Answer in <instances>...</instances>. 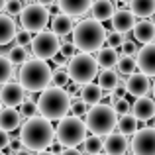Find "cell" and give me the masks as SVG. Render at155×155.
<instances>
[{
  "label": "cell",
  "instance_id": "obj_27",
  "mask_svg": "<svg viewBox=\"0 0 155 155\" xmlns=\"http://www.w3.org/2000/svg\"><path fill=\"white\" fill-rule=\"evenodd\" d=\"M118 134L122 136H136V132L140 130V122L132 116V114H126V116H118V124H116Z\"/></svg>",
  "mask_w": 155,
  "mask_h": 155
},
{
  "label": "cell",
  "instance_id": "obj_1",
  "mask_svg": "<svg viewBox=\"0 0 155 155\" xmlns=\"http://www.w3.org/2000/svg\"><path fill=\"white\" fill-rule=\"evenodd\" d=\"M53 140H55V128L51 126L49 120L41 116H34L26 120V124H22L20 128V143L24 145V149L31 153L45 151L53 143Z\"/></svg>",
  "mask_w": 155,
  "mask_h": 155
},
{
  "label": "cell",
  "instance_id": "obj_46",
  "mask_svg": "<svg viewBox=\"0 0 155 155\" xmlns=\"http://www.w3.org/2000/svg\"><path fill=\"white\" fill-rule=\"evenodd\" d=\"M35 155H53L49 149H45V151H39V153H35Z\"/></svg>",
  "mask_w": 155,
  "mask_h": 155
},
{
  "label": "cell",
  "instance_id": "obj_8",
  "mask_svg": "<svg viewBox=\"0 0 155 155\" xmlns=\"http://www.w3.org/2000/svg\"><path fill=\"white\" fill-rule=\"evenodd\" d=\"M20 24H22L24 31H28V34H39L49 24V12H47L45 6H41L38 2L24 6L22 14H20Z\"/></svg>",
  "mask_w": 155,
  "mask_h": 155
},
{
  "label": "cell",
  "instance_id": "obj_39",
  "mask_svg": "<svg viewBox=\"0 0 155 155\" xmlns=\"http://www.w3.org/2000/svg\"><path fill=\"white\" fill-rule=\"evenodd\" d=\"M31 34H28V31H24V30H20L18 34H16V38H14V41H16V45L18 47H28L31 43Z\"/></svg>",
  "mask_w": 155,
  "mask_h": 155
},
{
  "label": "cell",
  "instance_id": "obj_31",
  "mask_svg": "<svg viewBox=\"0 0 155 155\" xmlns=\"http://www.w3.org/2000/svg\"><path fill=\"white\" fill-rule=\"evenodd\" d=\"M69 83H71V79H69V73H67V67L65 69H53V73H51V84L53 87H57V88H67L69 87Z\"/></svg>",
  "mask_w": 155,
  "mask_h": 155
},
{
  "label": "cell",
  "instance_id": "obj_53",
  "mask_svg": "<svg viewBox=\"0 0 155 155\" xmlns=\"http://www.w3.org/2000/svg\"><path fill=\"white\" fill-rule=\"evenodd\" d=\"M153 128H155V126H153Z\"/></svg>",
  "mask_w": 155,
  "mask_h": 155
},
{
  "label": "cell",
  "instance_id": "obj_4",
  "mask_svg": "<svg viewBox=\"0 0 155 155\" xmlns=\"http://www.w3.org/2000/svg\"><path fill=\"white\" fill-rule=\"evenodd\" d=\"M51 73L53 69L49 67L47 61L31 59L20 67V73H18L20 87L28 92H43L51 84Z\"/></svg>",
  "mask_w": 155,
  "mask_h": 155
},
{
  "label": "cell",
  "instance_id": "obj_35",
  "mask_svg": "<svg viewBox=\"0 0 155 155\" xmlns=\"http://www.w3.org/2000/svg\"><path fill=\"white\" fill-rule=\"evenodd\" d=\"M124 41H126V35L118 34V31H106V43H108V47L118 49V47H122Z\"/></svg>",
  "mask_w": 155,
  "mask_h": 155
},
{
  "label": "cell",
  "instance_id": "obj_17",
  "mask_svg": "<svg viewBox=\"0 0 155 155\" xmlns=\"http://www.w3.org/2000/svg\"><path fill=\"white\" fill-rule=\"evenodd\" d=\"M94 0H57V8L61 14L75 18V16H83L91 10Z\"/></svg>",
  "mask_w": 155,
  "mask_h": 155
},
{
  "label": "cell",
  "instance_id": "obj_51",
  "mask_svg": "<svg viewBox=\"0 0 155 155\" xmlns=\"http://www.w3.org/2000/svg\"><path fill=\"white\" fill-rule=\"evenodd\" d=\"M100 155H106V153H100Z\"/></svg>",
  "mask_w": 155,
  "mask_h": 155
},
{
  "label": "cell",
  "instance_id": "obj_2",
  "mask_svg": "<svg viewBox=\"0 0 155 155\" xmlns=\"http://www.w3.org/2000/svg\"><path fill=\"white\" fill-rule=\"evenodd\" d=\"M73 45L81 53H92L98 51L106 41V30L100 22L92 18L81 20L75 28H73Z\"/></svg>",
  "mask_w": 155,
  "mask_h": 155
},
{
  "label": "cell",
  "instance_id": "obj_15",
  "mask_svg": "<svg viewBox=\"0 0 155 155\" xmlns=\"http://www.w3.org/2000/svg\"><path fill=\"white\" fill-rule=\"evenodd\" d=\"M102 149H104L106 155H126L130 149V141L126 136L114 132L102 140Z\"/></svg>",
  "mask_w": 155,
  "mask_h": 155
},
{
  "label": "cell",
  "instance_id": "obj_28",
  "mask_svg": "<svg viewBox=\"0 0 155 155\" xmlns=\"http://www.w3.org/2000/svg\"><path fill=\"white\" fill-rule=\"evenodd\" d=\"M8 61L12 63V67H22V65H26L28 61H31L34 57H31V53H28L26 47H10V51H8Z\"/></svg>",
  "mask_w": 155,
  "mask_h": 155
},
{
  "label": "cell",
  "instance_id": "obj_26",
  "mask_svg": "<svg viewBox=\"0 0 155 155\" xmlns=\"http://www.w3.org/2000/svg\"><path fill=\"white\" fill-rule=\"evenodd\" d=\"M98 87L102 88V91H108V92H114L118 87V83H120V75L116 73V69H102V71H98Z\"/></svg>",
  "mask_w": 155,
  "mask_h": 155
},
{
  "label": "cell",
  "instance_id": "obj_24",
  "mask_svg": "<svg viewBox=\"0 0 155 155\" xmlns=\"http://www.w3.org/2000/svg\"><path fill=\"white\" fill-rule=\"evenodd\" d=\"M16 22L6 14H0V45H8L16 38Z\"/></svg>",
  "mask_w": 155,
  "mask_h": 155
},
{
  "label": "cell",
  "instance_id": "obj_33",
  "mask_svg": "<svg viewBox=\"0 0 155 155\" xmlns=\"http://www.w3.org/2000/svg\"><path fill=\"white\" fill-rule=\"evenodd\" d=\"M35 112H38V104L34 102V100L30 98V96H26V100H24L22 104H20V116L22 118H34L35 116Z\"/></svg>",
  "mask_w": 155,
  "mask_h": 155
},
{
  "label": "cell",
  "instance_id": "obj_13",
  "mask_svg": "<svg viewBox=\"0 0 155 155\" xmlns=\"http://www.w3.org/2000/svg\"><path fill=\"white\" fill-rule=\"evenodd\" d=\"M132 114L140 124H145L147 120L155 118V100L149 98V96H141V98H136L132 104Z\"/></svg>",
  "mask_w": 155,
  "mask_h": 155
},
{
  "label": "cell",
  "instance_id": "obj_44",
  "mask_svg": "<svg viewBox=\"0 0 155 155\" xmlns=\"http://www.w3.org/2000/svg\"><path fill=\"white\" fill-rule=\"evenodd\" d=\"M35 2L41 4V6H45V8H49V6H55L57 0H35Z\"/></svg>",
  "mask_w": 155,
  "mask_h": 155
},
{
  "label": "cell",
  "instance_id": "obj_52",
  "mask_svg": "<svg viewBox=\"0 0 155 155\" xmlns=\"http://www.w3.org/2000/svg\"><path fill=\"white\" fill-rule=\"evenodd\" d=\"M153 24H155V20H153Z\"/></svg>",
  "mask_w": 155,
  "mask_h": 155
},
{
  "label": "cell",
  "instance_id": "obj_30",
  "mask_svg": "<svg viewBox=\"0 0 155 155\" xmlns=\"http://www.w3.org/2000/svg\"><path fill=\"white\" fill-rule=\"evenodd\" d=\"M81 145H83L84 155H100V151H102V137L88 136Z\"/></svg>",
  "mask_w": 155,
  "mask_h": 155
},
{
  "label": "cell",
  "instance_id": "obj_40",
  "mask_svg": "<svg viewBox=\"0 0 155 155\" xmlns=\"http://www.w3.org/2000/svg\"><path fill=\"white\" fill-rule=\"evenodd\" d=\"M71 112H73V116L81 118L83 114H87V112H88V106L84 104L83 100H71Z\"/></svg>",
  "mask_w": 155,
  "mask_h": 155
},
{
  "label": "cell",
  "instance_id": "obj_25",
  "mask_svg": "<svg viewBox=\"0 0 155 155\" xmlns=\"http://www.w3.org/2000/svg\"><path fill=\"white\" fill-rule=\"evenodd\" d=\"M96 65L102 69H114L118 65V59H120V55H118L116 49H112V47H100L98 51H96Z\"/></svg>",
  "mask_w": 155,
  "mask_h": 155
},
{
  "label": "cell",
  "instance_id": "obj_19",
  "mask_svg": "<svg viewBox=\"0 0 155 155\" xmlns=\"http://www.w3.org/2000/svg\"><path fill=\"white\" fill-rule=\"evenodd\" d=\"M22 128V116L16 108H2L0 110V130L6 134Z\"/></svg>",
  "mask_w": 155,
  "mask_h": 155
},
{
  "label": "cell",
  "instance_id": "obj_47",
  "mask_svg": "<svg viewBox=\"0 0 155 155\" xmlns=\"http://www.w3.org/2000/svg\"><path fill=\"white\" fill-rule=\"evenodd\" d=\"M4 6H6V0H0V12L4 10Z\"/></svg>",
  "mask_w": 155,
  "mask_h": 155
},
{
  "label": "cell",
  "instance_id": "obj_18",
  "mask_svg": "<svg viewBox=\"0 0 155 155\" xmlns=\"http://www.w3.org/2000/svg\"><path fill=\"white\" fill-rule=\"evenodd\" d=\"M134 34V41L143 43V45H149V43H155V24L151 20H140L136 24V28L132 30Z\"/></svg>",
  "mask_w": 155,
  "mask_h": 155
},
{
  "label": "cell",
  "instance_id": "obj_22",
  "mask_svg": "<svg viewBox=\"0 0 155 155\" xmlns=\"http://www.w3.org/2000/svg\"><path fill=\"white\" fill-rule=\"evenodd\" d=\"M130 12L136 18H151L155 16V0H130Z\"/></svg>",
  "mask_w": 155,
  "mask_h": 155
},
{
  "label": "cell",
  "instance_id": "obj_48",
  "mask_svg": "<svg viewBox=\"0 0 155 155\" xmlns=\"http://www.w3.org/2000/svg\"><path fill=\"white\" fill-rule=\"evenodd\" d=\"M151 92H153V100H155V81H153V84H151Z\"/></svg>",
  "mask_w": 155,
  "mask_h": 155
},
{
  "label": "cell",
  "instance_id": "obj_49",
  "mask_svg": "<svg viewBox=\"0 0 155 155\" xmlns=\"http://www.w3.org/2000/svg\"><path fill=\"white\" fill-rule=\"evenodd\" d=\"M0 110H2V102H0Z\"/></svg>",
  "mask_w": 155,
  "mask_h": 155
},
{
  "label": "cell",
  "instance_id": "obj_9",
  "mask_svg": "<svg viewBox=\"0 0 155 155\" xmlns=\"http://www.w3.org/2000/svg\"><path fill=\"white\" fill-rule=\"evenodd\" d=\"M30 45H31V57H34V59H39V61L53 59V57L61 51L59 38H57L55 34H51V31H45V30L35 34Z\"/></svg>",
  "mask_w": 155,
  "mask_h": 155
},
{
  "label": "cell",
  "instance_id": "obj_50",
  "mask_svg": "<svg viewBox=\"0 0 155 155\" xmlns=\"http://www.w3.org/2000/svg\"><path fill=\"white\" fill-rule=\"evenodd\" d=\"M0 155H4V153H2V151H0Z\"/></svg>",
  "mask_w": 155,
  "mask_h": 155
},
{
  "label": "cell",
  "instance_id": "obj_12",
  "mask_svg": "<svg viewBox=\"0 0 155 155\" xmlns=\"http://www.w3.org/2000/svg\"><path fill=\"white\" fill-rule=\"evenodd\" d=\"M136 63L141 75L145 77H155V43L140 47L136 55Z\"/></svg>",
  "mask_w": 155,
  "mask_h": 155
},
{
  "label": "cell",
  "instance_id": "obj_6",
  "mask_svg": "<svg viewBox=\"0 0 155 155\" xmlns=\"http://www.w3.org/2000/svg\"><path fill=\"white\" fill-rule=\"evenodd\" d=\"M87 124L77 116H67L63 120H59L55 128V140L57 143H61L65 149L67 147H77L87 140Z\"/></svg>",
  "mask_w": 155,
  "mask_h": 155
},
{
  "label": "cell",
  "instance_id": "obj_32",
  "mask_svg": "<svg viewBox=\"0 0 155 155\" xmlns=\"http://www.w3.org/2000/svg\"><path fill=\"white\" fill-rule=\"evenodd\" d=\"M12 71H14L12 63L8 61V57H6V55H2V57H0V88H2L6 83H10V79H12Z\"/></svg>",
  "mask_w": 155,
  "mask_h": 155
},
{
  "label": "cell",
  "instance_id": "obj_3",
  "mask_svg": "<svg viewBox=\"0 0 155 155\" xmlns=\"http://www.w3.org/2000/svg\"><path fill=\"white\" fill-rule=\"evenodd\" d=\"M38 112L41 118L49 122H59L63 118H67V114L71 112V98L63 88L49 87L39 94L38 98Z\"/></svg>",
  "mask_w": 155,
  "mask_h": 155
},
{
  "label": "cell",
  "instance_id": "obj_14",
  "mask_svg": "<svg viewBox=\"0 0 155 155\" xmlns=\"http://www.w3.org/2000/svg\"><path fill=\"white\" fill-rule=\"evenodd\" d=\"M149 91H151V81H149V77L141 75V73H134V75L128 77V81H126V92L136 96V98L147 96Z\"/></svg>",
  "mask_w": 155,
  "mask_h": 155
},
{
  "label": "cell",
  "instance_id": "obj_11",
  "mask_svg": "<svg viewBox=\"0 0 155 155\" xmlns=\"http://www.w3.org/2000/svg\"><path fill=\"white\" fill-rule=\"evenodd\" d=\"M24 100H26V91L16 81H10V83H6L0 88V102H2V106H6V108H16Z\"/></svg>",
  "mask_w": 155,
  "mask_h": 155
},
{
  "label": "cell",
  "instance_id": "obj_36",
  "mask_svg": "<svg viewBox=\"0 0 155 155\" xmlns=\"http://www.w3.org/2000/svg\"><path fill=\"white\" fill-rule=\"evenodd\" d=\"M112 108H114V112H116L118 116H126V114L132 112V104H130L128 98H120L116 104L112 106Z\"/></svg>",
  "mask_w": 155,
  "mask_h": 155
},
{
  "label": "cell",
  "instance_id": "obj_10",
  "mask_svg": "<svg viewBox=\"0 0 155 155\" xmlns=\"http://www.w3.org/2000/svg\"><path fill=\"white\" fill-rule=\"evenodd\" d=\"M132 155H155V128L147 126L136 132L134 140L130 141Z\"/></svg>",
  "mask_w": 155,
  "mask_h": 155
},
{
  "label": "cell",
  "instance_id": "obj_5",
  "mask_svg": "<svg viewBox=\"0 0 155 155\" xmlns=\"http://www.w3.org/2000/svg\"><path fill=\"white\" fill-rule=\"evenodd\" d=\"M87 130L92 132V136L96 137H106L110 134H114L118 124V114L114 112V108L110 104H96L87 112Z\"/></svg>",
  "mask_w": 155,
  "mask_h": 155
},
{
  "label": "cell",
  "instance_id": "obj_41",
  "mask_svg": "<svg viewBox=\"0 0 155 155\" xmlns=\"http://www.w3.org/2000/svg\"><path fill=\"white\" fill-rule=\"evenodd\" d=\"M8 143H10V134H6V132L0 130V151L8 147Z\"/></svg>",
  "mask_w": 155,
  "mask_h": 155
},
{
  "label": "cell",
  "instance_id": "obj_43",
  "mask_svg": "<svg viewBox=\"0 0 155 155\" xmlns=\"http://www.w3.org/2000/svg\"><path fill=\"white\" fill-rule=\"evenodd\" d=\"M8 145H10L12 151H18V149H22V147H20V145H22V143H20V140H12V137H10V143H8Z\"/></svg>",
  "mask_w": 155,
  "mask_h": 155
},
{
  "label": "cell",
  "instance_id": "obj_29",
  "mask_svg": "<svg viewBox=\"0 0 155 155\" xmlns=\"http://www.w3.org/2000/svg\"><path fill=\"white\" fill-rule=\"evenodd\" d=\"M137 69V63H136V57H126V55H120L118 59V65H116V73L118 75H126V77H132Z\"/></svg>",
  "mask_w": 155,
  "mask_h": 155
},
{
  "label": "cell",
  "instance_id": "obj_16",
  "mask_svg": "<svg viewBox=\"0 0 155 155\" xmlns=\"http://www.w3.org/2000/svg\"><path fill=\"white\" fill-rule=\"evenodd\" d=\"M110 22H112V31H118V34L126 35L128 31H132L136 28L137 18L130 10H116Z\"/></svg>",
  "mask_w": 155,
  "mask_h": 155
},
{
  "label": "cell",
  "instance_id": "obj_37",
  "mask_svg": "<svg viewBox=\"0 0 155 155\" xmlns=\"http://www.w3.org/2000/svg\"><path fill=\"white\" fill-rule=\"evenodd\" d=\"M137 51H140V47L136 45L134 39H126V41L122 43V53H124L126 57H136Z\"/></svg>",
  "mask_w": 155,
  "mask_h": 155
},
{
  "label": "cell",
  "instance_id": "obj_34",
  "mask_svg": "<svg viewBox=\"0 0 155 155\" xmlns=\"http://www.w3.org/2000/svg\"><path fill=\"white\" fill-rule=\"evenodd\" d=\"M24 10V2L22 0H6V6H4V12H6V16H20Z\"/></svg>",
  "mask_w": 155,
  "mask_h": 155
},
{
  "label": "cell",
  "instance_id": "obj_23",
  "mask_svg": "<svg viewBox=\"0 0 155 155\" xmlns=\"http://www.w3.org/2000/svg\"><path fill=\"white\" fill-rule=\"evenodd\" d=\"M81 100L87 106H91V108L96 106V104H100V100H102V88L94 83L83 84V87H81Z\"/></svg>",
  "mask_w": 155,
  "mask_h": 155
},
{
  "label": "cell",
  "instance_id": "obj_38",
  "mask_svg": "<svg viewBox=\"0 0 155 155\" xmlns=\"http://www.w3.org/2000/svg\"><path fill=\"white\" fill-rule=\"evenodd\" d=\"M59 53L65 57V59H73V57L79 53V49L73 45V41H63V43H61V51Z\"/></svg>",
  "mask_w": 155,
  "mask_h": 155
},
{
  "label": "cell",
  "instance_id": "obj_42",
  "mask_svg": "<svg viewBox=\"0 0 155 155\" xmlns=\"http://www.w3.org/2000/svg\"><path fill=\"white\" fill-rule=\"evenodd\" d=\"M61 155H83V153H81L77 147H67V149H63V153H61Z\"/></svg>",
  "mask_w": 155,
  "mask_h": 155
},
{
  "label": "cell",
  "instance_id": "obj_7",
  "mask_svg": "<svg viewBox=\"0 0 155 155\" xmlns=\"http://www.w3.org/2000/svg\"><path fill=\"white\" fill-rule=\"evenodd\" d=\"M67 73L69 79L75 84H88L98 77V65H96V59L91 55V53H77L73 59H69L67 63Z\"/></svg>",
  "mask_w": 155,
  "mask_h": 155
},
{
  "label": "cell",
  "instance_id": "obj_21",
  "mask_svg": "<svg viewBox=\"0 0 155 155\" xmlns=\"http://www.w3.org/2000/svg\"><path fill=\"white\" fill-rule=\"evenodd\" d=\"M73 28H75L73 18H69V16H65V14H59L51 20V34H55L57 38L65 39L69 34H73Z\"/></svg>",
  "mask_w": 155,
  "mask_h": 155
},
{
  "label": "cell",
  "instance_id": "obj_20",
  "mask_svg": "<svg viewBox=\"0 0 155 155\" xmlns=\"http://www.w3.org/2000/svg\"><path fill=\"white\" fill-rule=\"evenodd\" d=\"M114 12H116V8H114V2H110V0H94L91 6V16L92 20H96V22H108V20H112Z\"/></svg>",
  "mask_w": 155,
  "mask_h": 155
},
{
  "label": "cell",
  "instance_id": "obj_45",
  "mask_svg": "<svg viewBox=\"0 0 155 155\" xmlns=\"http://www.w3.org/2000/svg\"><path fill=\"white\" fill-rule=\"evenodd\" d=\"M10 155H34V153L28 149H18V151H10Z\"/></svg>",
  "mask_w": 155,
  "mask_h": 155
}]
</instances>
